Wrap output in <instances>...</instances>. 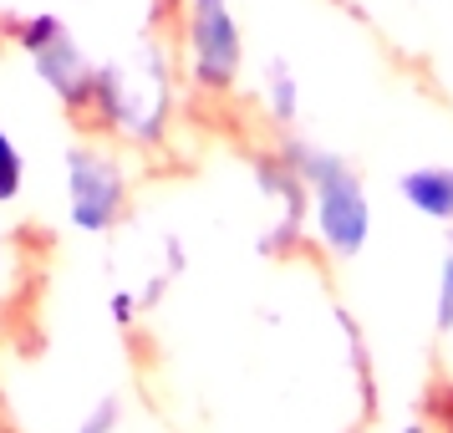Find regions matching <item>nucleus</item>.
<instances>
[{
  "instance_id": "nucleus-1",
  "label": "nucleus",
  "mask_w": 453,
  "mask_h": 433,
  "mask_svg": "<svg viewBox=\"0 0 453 433\" xmlns=\"http://www.w3.org/2000/svg\"><path fill=\"white\" fill-rule=\"evenodd\" d=\"M290 168L311 184V220H316L321 245L331 255H357L372 229V205L357 184V174L326 153H296Z\"/></svg>"
},
{
  "instance_id": "nucleus-2",
  "label": "nucleus",
  "mask_w": 453,
  "mask_h": 433,
  "mask_svg": "<svg viewBox=\"0 0 453 433\" xmlns=\"http://www.w3.org/2000/svg\"><path fill=\"white\" fill-rule=\"evenodd\" d=\"M62 179H66V220H72L77 235L118 229L127 209V174L107 148H92V143L66 148Z\"/></svg>"
},
{
  "instance_id": "nucleus-3",
  "label": "nucleus",
  "mask_w": 453,
  "mask_h": 433,
  "mask_svg": "<svg viewBox=\"0 0 453 433\" xmlns=\"http://www.w3.org/2000/svg\"><path fill=\"white\" fill-rule=\"evenodd\" d=\"M184 51H188V77L204 92H229L240 82L245 66V36L229 11V0H188L184 16Z\"/></svg>"
},
{
  "instance_id": "nucleus-4",
  "label": "nucleus",
  "mask_w": 453,
  "mask_h": 433,
  "mask_svg": "<svg viewBox=\"0 0 453 433\" xmlns=\"http://www.w3.org/2000/svg\"><path fill=\"white\" fill-rule=\"evenodd\" d=\"M31 66H36V82H42L46 92L66 107V112H87V107H92L97 66L87 62V51L72 42V31H66V36H57L51 46H42V51L31 57Z\"/></svg>"
},
{
  "instance_id": "nucleus-5",
  "label": "nucleus",
  "mask_w": 453,
  "mask_h": 433,
  "mask_svg": "<svg viewBox=\"0 0 453 433\" xmlns=\"http://www.w3.org/2000/svg\"><path fill=\"white\" fill-rule=\"evenodd\" d=\"M403 199L433 225H453V168L449 164H423L403 174Z\"/></svg>"
},
{
  "instance_id": "nucleus-6",
  "label": "nucleus",
  "mask_w": 453,
  "mask_h": 433,
  "mask_svg": "<svg viewBox=\"0 0 453 433\" xmlns=\"http://www.w3.org/2000/svg\"><path fill=\"white\" fill-rule=\"evenodd\" d=\"M57 36H66V26H62V16H51V11H31L21 21H11V42L21 46L26 57H36V51L51 46Z\"/></svg>"
},
{
  "instance_id": "nucleus-7",
  "label": "nucleus",
  "mask_w": 453,
  "mask_h": 433,
  "mask_svg": "<svg viewBox=\"0 0 453 433\" xmlns=\"http://www.w3.org/2000/svg\"><path fill=\"white\" fill-rule=\"evenodd\" d=\"M26 194V153L21 143L0 128V205H16Z\"/></svg>"
},
{
  "instance_id": "nucleus-8",
  "label": "nucleus",
  "mask_w": 453,
  "mask_h": 433,
  "mask_svg": "<svg viewBox=\"0 0 453 433\" xmlns=\"http://www.w3.org/2000/svg\"><path fill=\"white\" fill-rule=\"evenodd\" d=\"M265 103H270V118H280V123L296 118V77L286 66H270L265 72Z\"/></svg>"
},
{
  "instance_id": "nucleus-9",
  "label": "nucleus",
  "mask_w": 453,
  "mask_h": 433,
  "mask_svg": "<svg viewBox=\"0 0 453 433\" xmlns=\"http://www.w3.org/2000/svg\"><path fill=\"white\" fill-rule=\"evenodd\" d=\"M118 418H123V408H118L112 398H103V403L77 423V433H118Z\"/></svg>"
},
{
  "instance_id": "nucleus-10",
  "label": "nucleus",
  "mask_w": 453,
  "mask_h": 433,
  "mask_svg": "<svg viewBox=\"0 0 453 433\" xmlns=\"http://www.w3.org/2000/svg\"><path fill=\"white\" fill-rule=\"evenodd\" d=\"M438 327H453V255L443 260V275H438Z\"/></svg>"
},
{
  "instance_id": "nucleus-11",
  "label": "nucleus",
  "mask_w": 453,
  "mask_h": 433,
  "mask_svg": "<svg viewBox=\"0 0 453 433\" xmlns=\"http://www.w3.org/2000/svg\"><path fill=\"white\" fill-rule=\"evenodd\" d=\"M107 311H112L118 327H133V316H138V296H133V290H112V296H107Z\"/></svg>"
}]
</instances>
